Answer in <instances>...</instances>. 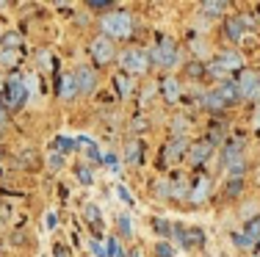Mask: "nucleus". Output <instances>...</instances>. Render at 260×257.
I'll list each match as a JSON object with an SVG mask.
<instances>
[{
  "instance_id": "f257e3e1",
  "label": "nucleus",
  "mask_w": 260,
  "mask_h": 257,
  "mask_svg": "<svg viewBox=\"0 0 260 257\" xmlns=\"http://www.w3.org/2000/svg\"><path fill=\"white\" fill-rule=\"evenodd\" d=\"M100 25H103V33L108 39H127L133 33V17L125 14V11H108Z\"/></svg>"
},
{
  "instance_id": "f03ea898",
  "label": "nucleus",
  "mask_w": 260,
  "mask_h": 257,
  "mask_svg": "<svg viewBox=\"0 0 260 257\" xmlns=\"http://www.w3.org/2000/svg\"><path fill=\"white\" fill-rule=\"evenodd\" d=\"M119 64H122V69H125V75H144V72L150 69V53L133 47V50L122 53Z\"/></svg>"
},
{
  "instance_id": "7ed1b4c3",
  "label": "nucleus",
  "mask_w": 260,
  "mask_h": 257,
  "mask_svg": "<svg viewBox=\"0 0 260 257\" xmlns=\"http://www.w3.org/2000/svg\"><path fill=\"white\" fill-rule=\"evenodd\" d=\"M150 64L160 66V69H169L177 64V45L172 39H160L155 47L150 50Z\"/></svg>"
},
{
  "instance_id": "20e7f679",
  "label": "nucleus",
  "mask_w": 260,
  "mask_h": 257,
  "mask_svg": "<svg viewBox=\"0 0 260 257\" xmlns=\"http://www.w3.org/2000/svg\"><path fill=\"white\" fill-rule=\"evenodd\" d=\"M235 86H238V94L241 100H260V72L255 69H241L238 81H235Z\"/></svg>"
},
{
  "instance_id": "39448f33",
  "label": "nucleus",
  "mask_w": 260,
  "mask_h": 257,
  "mask_svg": "<svg viewBox=\"0 0 260 257\" xmlns=\"http://www.w3.org/2000/svg\"><path fill=\"white\" fill-rule=\"evenodd\" d=\"M89 56L94 58V64H111L114 61V42L108 39V36H97V39H91V45H89Z\"/></svg>"
},
{
  "instance_id": "423d86ee",
  "label": "nucleus",
  "mask_w": 260,
  "mask_h": 257,
  "mask_svg": "<svg viewBox=\"0 0 260 257\" xmlns=\"http://www.w3.org/2000/svg\"><path fill=\"white\" fill-rule=\"evenodd\" d=\"M257 241H260V216H252V218H246L244 232L235 238V243L244 246V249H249V246H255Z\"/></svg>"
},
{
  "instance_id": "0eeeda50",
  "label": "nucleus",
  "mask_w": 260,
  "mask_h": 257,
  "mask_svg": "<svg viewBox=\"0 0 260 257\" xmlns=\"http://www.w3.org/2000/svg\"><path fill=\"white\" fill-rule=\"evenodd\" d=\"M75 83H78L80 94H94V89H97L94 69H91V66H86V64H80L78 69H75Z\"/></svg>"
},
{
  "instance_id": "6e6552de",
  "label": "nucleus",
  "mask_w": 260,
  "mask_h": 257,
  "mask_svg": "<svg viewBox=\"0 0 260 257\" xmlns=\"http://www.w3.org/2000/svg\"><path fill=\"white\" fill-rule=\"evenodd\" d=\"M28 100V86L22 78H11L9 81V105L11 108H22Z\"/></svg>"
},
{
  "instance_id": "1a4fd4ad",
  "label": "nucleus",
  "mask_w": 260,
  "mask_h": 257,
  "mask_svg": "<svg viewBox=\"0 0 260 257\" xmlns=\"http://www.w3.org/2000/svg\"><path fill=\"white\" fill-rule=\"evenodd\" d=\"M216 66H219L221 72L244 69V58H241V53H235V50H221L219 56H216Z\"/></svg>"
},
{
  "instance_id": "9d476101",
  "label": "nucleus",
  "mask_w": 260,
  "mask_h": 257,
  "mask_svg": "<svg viewBox=\"0 0 260 257\" xmlns=\"http://www.w3.org/2000/svg\"><path fill=\"white\" fill-rule=\"evenodd\" d=\"M185 155H188V141L177 136L175 141L166 144V155H164V161H166V163H180Z\"/></svg>"
},
{
  "instance_id": "9b49d317",
  "label": "nucleus",
  "mask_w": 260,
  "mask_h": 257,
  "mask_svg": "<svg viewBox=\"0 0 260 257\" xmlns=\"http://www.w3.org/2000/svg\"><path fill=\"white\" fill-rule=\"evenodd\" d=\"M210 150H213V144H210V141H197V144L188 146V155H185V158H188L191 166H202V163L210 158Z\"/></svg>"
},
{
  "instance_id": "f8f14e48",
  "label": "nucleus",
  "mask_w": 260,
  "mask_h": 257,
  "mask_svg": "<svg viewBox=\"0 0 260 257\" xmlns=\"http://www.w3.org/2000/svg\"><path fill=\"white\" fill-rule=\"evenodd\" d=\"M172 232L177 235V241H180L185 249H191V246H200V243H205V232H202V230H183V227H175Z\"/></svg>"
},
{
  "instance_id": "ddd939ff",
  "label": "nucleus",
  "mask_w": 260,
  "mask_h": 257,
  "mask_svg": "<svg viewBox=\"0 0 260 257\" xmlns=\"http://www.w3.org/2000/svg\"><path fill=\"white\" fill-rule=\"evenodd\" d=\"M78 83H75V72H67V75H61L58 81V97H64V100H72V97H78Z\"/></svg>"
},
{
  "instance_id": "4468645a",
  "label": "nucleus",
  "mask_w": 260,
  "mask_h": 257,
  "mask_svg": "<svg viewBox=\"0 0 260 257\" xmlns=\"http://www.w3.org/2000/svg\"><path fill=\"white\" fill-rule=\"evenodd\" d=\"M224 30H227V39L230 42H241L244 39V30H246L244 17H230V20L224 22Z\"/></svg>"
},
{
  "instance_id": "2eb2a0df",
  "label": "nucleus",
  "mask_w": 260,
  "mask_h": 257,
  "mask_svg": "<svg viewBox=\"0 0 260 257\" xmlns=\"http://www.w3.org/2000/svg\"><path fill=\"white\" fill-rule=\"evenodd\" d=\"M160 94H164L166 102H177L180 100V81H177V78H164V83H160Z\"/></svg>"
},
{
  "instance_id": "dca6fc26",
  "label": "nucleus",
  "mask_w": 260,
  "mask_h": 257,
  "mask_svg": "<svg viewBox=\"0 0 260 257\" xmlns=\"http://www.w3.org/2000/svg\"><path fill=\"white\" fill-rule=\"evenodd\" d=\"M216 94H219L221 100L227 102V105H233V102H238V100H241L235 81H224V83H219V86H216Z\"/></svg>"
},
{
  "instance_id": "f3484780",
  "label": "nucleus",
  "mask_w": 260,
  "mask_h": 257,
  "mask_svg": "<svg viewBox=\"0 0 260 257\" xmlns=\"http://www.w3.org/2000/svg\"><path fill=\"white\" fill-rule=\"evenodd\" d=\"M0 45H3V50H20V47H22V36L17 33V30H9V33L0 36Z\"/></svg>"
},
{
  "instance_id": "a211bd4d",
  "label": "nucleus",
  "mask_w": 260,
  "mask_h": 257,
  "mask_svg": "<svg viewBox=\"0 0 260 257\" xmlns=\"http://www.w3.org/2000/svg\"><path fill=\"white\" fill-rule=\"evenodd\" d=\"M202 105H205L208 111H221V108H227V102L221 100V97L216 94V89H213V91H208V94H205V100H202Z\"/></svg>"
},
{
  "instance_id": "6ab92c4d",
  "label": "nucleus",
  "mask_w": 260,
  "mask_h": 257,
  "mask_svg": "<svg viewBox=\"0 0 260 257\" xmlns=\"http://www.w3.org/2000/svg\"><path fill=\"white\" fill-rule=\"evenodd\" d=\"M20 64V50H3L0 47V66H6V69H11V66Z\"/></svg>"
},
{
  "instance_id": "aec40b11",
  "label": "nucleus",
  "mask_w": 260,
  "mask_h": 257,
  "mask_svg": "<svg viewBox=\"0 0 260 257\" xmlns=\"http://www.w3.org/2000/svg\"><path fill=\"white\" fill-rule=\"evenodd\" d=\"M116 91H119V97H130L133 94V81H130V75H125V72H122V75H116Z\"/></svg>"
},
{
  "instance_id": "412c9836",
  "label": "nucleus",
  "mask_w": 260,
  "mask_h": 257,
  "mask_svg": "<svg viewBox=\"0 0 260 257\" xmlns=\"http://www.w3.org/2000/svg\"><path fill=\"white\" fill-rule=\"evenodd\" d=\"M125 161H127V163H139V161H141V144L136 141V138L125 144Z\"/></svg>"
},
{
  "instance_id": "4be33fe9",
  "label": "nucleus",
  "mask_w": 260,
  "mask_h": 257,
  "mask_svg": "<svg viewBox=\"0 0 260 257\" xmlns=\"http://www.w3.org/2000/svg\"><path fill=\"white\" fill-rule=\"evenodd\" d=\"M86 222L94 224V227H100V207H97L94 202H89V205H86Z\"/></svg>"
},
{
  "instance_id": "5701e85b",
  "label": "nucleus",
  "mask_w": 260,
  "mask_h": 257,
  "mask_svg": "<svg viewBox=\"0 0 260 257\" xmlns=\"http://www.w3.org/2000/svg\"><path fill=\"white\" fill-rule=\"evenodd\" d=\"M224 9H227V6H224V3H216V0H210V3H202V11H205V14H210V17H219Z\"/></svg>"
},
{
  "instance_id": "b1692460",
  "label": "nucleus",
  "mask_w": 260,
  "mask_h": 257,
  "mask_svg": "<svg viewBox=\"0 0 260 257\" xmlns=\"http://www.w3.org/2000/svg\"><path fill=\"white\" fill-rule=\"evenodd\" d=\"M155 254H158V257H175V252H172V246H169L166 241H158V243H155Z\"/></svg>"
},
{
  "instance_id": "393cba45",
  "label": "nucleus",
  "mask_w": 260,
  "mask_h": 257,
  "mask_svg": "<svg viewBox=\"0 0 260 257\" xmlns=\"http://www.w3.org/2000/svg\"><path fill=\"white\" fill-rule=\"evenodd\" d=\"M155 194H158V199H166V197H172V186L169 182H155Z\"/></svg>"
},
{
  "instance_id": "a878e982",
  "label": "nucleus",
  "mask_w": 260,
  "mask_h": 257,
  "mask_svg": "<svg viewBox=\"0 0 260 257\" xmlns=\"http://www.w3.org/2000/svg\"><path fill=\"white\" fill-rule=\"evenodd\" d=\"M241 191H244V180H230V186H227V197H238Z\"/></svg>"
},
{
  "instance_id": "bb28decb",
  "label": "nucleus",
  "mask_w": 260,
  "mask_h": 257,
  "mask_svg": "<svg viewBox=\"0 0 260 257\" xmlns=\"http://www.w3.org/2000/svg\"><path fill=\"white\" fill-rule=\"evenodd\" d=\"M78 180L83 182V186H91V180H94V177H91V169L89 166H80L78 169Z\"/></svg>"
},
{
  "instance_id": "cd10ccee",
  "label": "nucleus",
  "mask_w": 260,
  "mask_h": 257,
  "mask_svg": "<svg viewBox=\"0 0 260 257\" xmlns=\"http://www.w3.org/2000/svg\"><path fill=\"white\" fill-rule=\"evenodd\" d=\"M116 194H119V199L125 202V205H133V197H130V191H127L125 186H119V188H116Z\"/></svg>"
},
{
  "instance_id": "c85d7f7f",
  "label": "nucleus",
  "mask_w": 260,
  "mask_h": 257,
  "mask_svg": "<svg viewBox=\"0 0 260 257\" xmlns=\"http://www.w3.org/2000/svg\"><path fill=\"white\" fill-rule=\"evenodd\" d=\"M205 194H208V182L202 180V182H200V188H194V199H197V202L205 199Z\"/></svg>"
},
{
  "instance_id": "c756f323",
  "label": "nucleus",
  "mask_w": 260,
  "mask_h": 257,
  "mask_svg": "<svg viewBox=\"0 0 260 257\" xmlns=\"http://www.w3.org/2000/svg\"><path fill=\"white\" fill-rule=\"evenodd\" d=\"M155 230L160 232V235H169V232H172V227L164 222V218H155Z\"/></svg>"
},
{
  "instance_id": "7c9ffc66",
  "label": "nucleus",
  "mask_w": 260,
  "mask_h": 257,
  "mask_svg": "<svg viewBox=\"0 0 260 257\" xmlns=\"http://www.w3.org/2000/svg\"><path fill=\"white\" fill-rule=\"evenodd\" d=\"M55 144H58L61 150H67V152H72V150H75V141H72V138H58Z\"/></svg>"
},
{
  "instance_id": "2f4dec72",
  "label": "nucleus",
  "mask_w": 260,
  "mask_h": 257,
  "mask_svg": "<svg viewBox=\"0 0 260 257\" xmlns=\"http://www.w3.org/2000/svg\"><path fill=\"white\" fill-rule=\"evenodd\" d=\"M105 257H116V241L114 238H108V243H105Z\"/></svg>"
},
{
  "instance_id": "473e14b6",
  "label": "nucleus",
  "mask_w": 260,
  "mask_h": 257,
  "mask_svg": "<svg viewBox=\"0 0 260 257\" xmlns=\"http://www.w3.org/2000/svg\"><path fill=\"white\" fill-rule=\"evenodd\" d=\"M103 161H105V166H108V169H114V171L119 169V163H116V155H111V152H108V155L103 158Z\"/></svg>"
},
{
  "instance_id": "72a5a7b5",
  "label": "nucleus",
  "mask_w": 260,
  "mask_h": 257,
  "mask_svg": "<svg viewBox=\"0 0 260 257\" xmlns=\"http://www.w3.org/2000/svg\"><path fill=\"white\" fill-rule=\"evenodd\" d=\"M119 227H122V232H125V235H130V222H127V216H119Z\"/></svg>"
},
{
  "instance_id": "f704fd0d",
  "label": "nucleus",
  "mask_w": 260,
  "mask_h": 257,
  "mask_svg": "<svg viewBox=\"0 0 260 257\" xmlns=\"http://www.w3.org/2000/svg\"><path fill=\"white\" fill-rule=\"evenodd\" d=\"M47 227H50V230L55 227V213H50V216H47Z\"/></svg>"
},
{
  "instance_id": "c9c22d12",
  "label": "nucleus",
  "mask_w": 260,
  "mask_h": 257,
  "mask_svg": "<svg viewBox=\"0 0 260 257\" xmlns=\"http://www.w3.org/2000/svg\"><path fill=\"white\" fill-rule=\"evenodd\" d=\"M3 122H6V108L0 105V125H3Z\"/></svg>"
},
{
  "instance_id": "e433bc0d",
  "label": "nucleus",
  "mask_w": 260,
  "mask_h": 257,
  "mask_svg": "<svg viewBox=\"0 0 260 257\" xmlns=\"http://www.w3.org/2000/svg\"><path fill=\"white\" fill-rule=\"evenodd\" d=\"M130 257H144V254H141V249H133V252H130Z\"/></svg>"
},
{
  "instance_id": "4c0bfd02",
  "label": "nucleus",
  "mask_w": 260,
  "mask_h": 257,
  "mask_svg": "<svg viewBox=\"0 0 260 257\" xmlns=\"http://www.w3.org/2000/svg\"><path fill=\"white\" fill-rule=\"evenodd\" d=\"M255 125L260 127V108H257V114H255Z\"/></svg>"
},
{
  "instance_id": "58836bf2",
  "label": "nucleus",
  "mask_w": 260,
  "mask_h": 257,
  "mask_svg": "<svg viewBox=\"0 0 260 257\" xmlns=\"http://www.w3.org/2000/svg\"><path fill=\"white\" fill-rule=\"evenodd\" d=\"M257 182H260V169H257Z\"/></svg>"
}]
</instances>
